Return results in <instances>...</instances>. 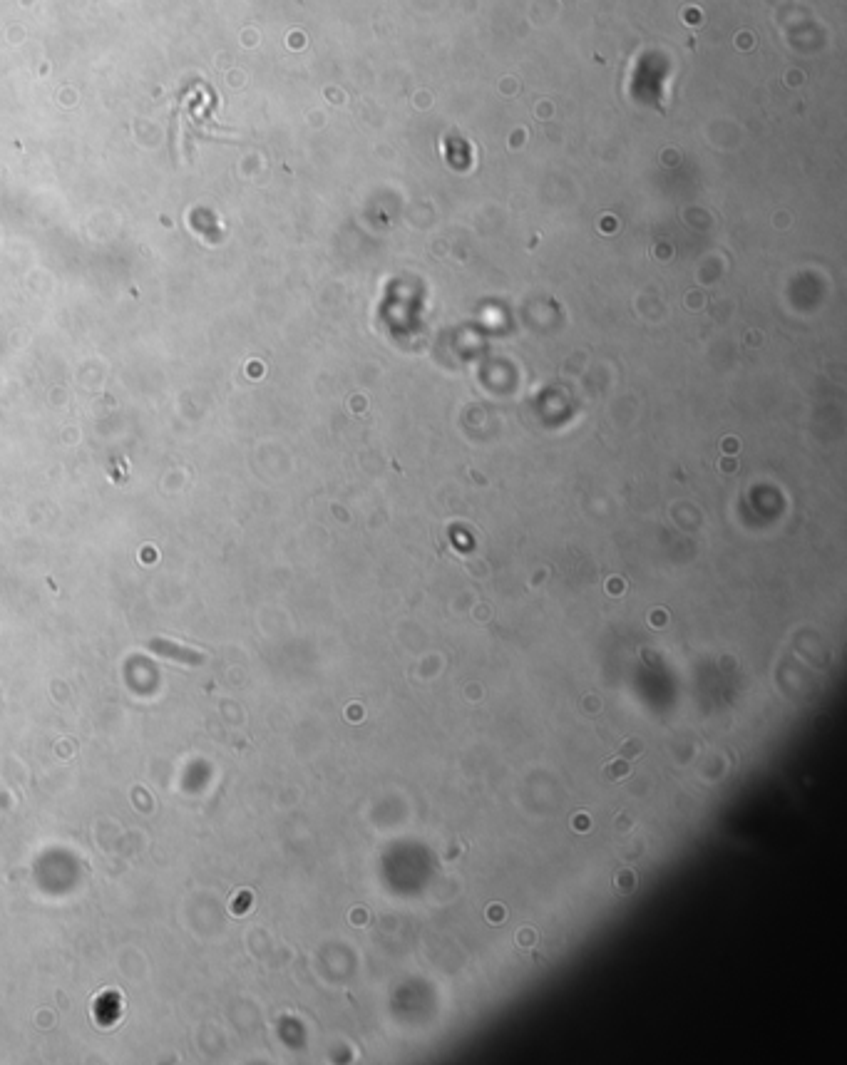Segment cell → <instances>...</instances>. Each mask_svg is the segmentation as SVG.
Wrapping results in <instances>:
<instances>
[{
	"mask_svg": "<svg viewBox=\"0 0 847 1065\" xmlns=\"http://www.w3.org/2000/svg\"><path fill=\"white\" fill-rule=\"evenodd\" d=\"M629 770H631L629 763H624V760H616V763L607 765V768H604V778H607L609 782H616V780L626 778V775H629Z\"/></svg>",
	"mask_w": 847,
	"mask_h": 1065,
	"instance_id": "6da1fadb",
	"label": "cell"
}]
</instances>
